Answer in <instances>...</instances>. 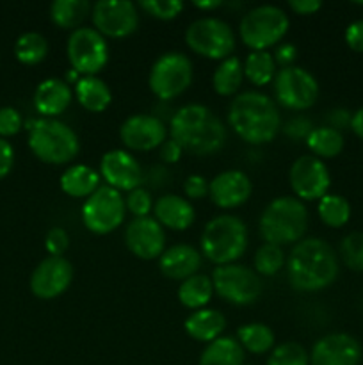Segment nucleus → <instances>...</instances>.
Segmentation results:
<instances>
[{"mask_svg": "<svg viewBox=\"0 0 363 365\" xmlns=\"http://www.w3.org/2000/svg\"><path fill=\"white\" fill-rule=\"evenodd\" d=\"M255 273L263 274V277H274L278 271L283 267L285 264V253L281 250V246L269 245V242H263L255 253Z\"/></svg>", "mask_w": 363, "mask_h": 365, "instance_id": "37", "label": "nucleus"}, {"mask_svg": "<svg viewBox=\"0 0 363 365\" xmlns=\"http://www.w3.org/2000/svg\"><path fill=\"white\" fill-rule=\"evenodd\" d=\"M125 246L141 260L159 259L166 250V232L155 217H134L125 228Z\"/></svg>", "mask_w": 363, "mask_h": 365, "instance_id": "16", "label": "nucleus"}, {"mask_svg": "<svg viewBox=\"0 0 363 365\" xmlns=\"http://www.w3.org/2000/svg\"><path fill=\"white\" fill-rule=\"evenodd\" d=\"M45 248L50 257H63L64 252L70 248V235L64 228H50L45 239Z\"/></svg>", "mask_w": 363, "mask_h": 365, "instance_id": "43", "label": "nucleus"}, {"mask_svg": "<svg viewBox=\"0 0 363 365\" xmlns=\"http://www.w3.org/2000/svg\"><path fill=\"white\" fill-rule=\"evenodd\" d=\"M228 123L242 141L265 145L280 132V109L273 98L260 91L238 93L228 109Z\"/></svg>", "mask_w": 363, "mask_h": 365, "instance_id": "3", "label": "nucleus"}, {"mask_svg": "<svg viewBox=\"0 0 363 365\" xmlns=\"http://www.w3.org/2000/svg\"><path fill=\"white\" fill-rule=\"evenodd\" d=\"M308 220V209L301 200L295 196H280L263 209L258 230L269 245H292L301 241L306 234Z\"/></svg>", "mask_w": 363, "mask_h": 365, "instance_id": "4", "label": "nucleus"}, {"mask_svg": "<svg viewBox=\"0 0 363 365\" xmlns=\"http://www.w3.org/2000/svg\"><path fill=\"white\" fill-rule=\"evenodd\" d=\"M91 4L88 0H56L50 6V18L60 29L77 31L82 21L91 13Z\"/></svg>", "mask_w": 363, "mask_h": 365, "instance_id": "30", "label": "nucleus"}, {"mask_svg": "<svg viewBox=\"0 0 363 365\" xmlns=\"http://www.w3.org/2000/svg\"><path fill=\"white\" fill-rule=\"evenodd\" d=\"M253 192L251 178L238 170H228L216 175L210 182V200L219 209L230 210L244 205Z\"/></svg>", "mask_w": 363, "mask_h": 365, "instance_id": "21", "label": "nucleus"}, {"mask_svg": "<svg viewBox=\"0 0 363 365\" xmlns=\"http://www.w3.org/2000/svg\"><path fill=\"white\" fill-rule=\"evenodd\" d=\"M340 257L349 269L363 273V232H352L342 239Z\"/></svg>", "mask_w": 363, "mask_h": 365, "instance_id": "39", "label": "nucleus"}, {"mask_svg": "<svg viewBox=\"0 0 363 365\" xmlns=\"http://www.w3.org/2000/svg\"><path fill=\"white\" fill-rule=\"evenodd\" d=\"M73 280V266L64 257H46L31 274V291L39 299H53L63 294Z\"/></svg>", "mask_w": 363, "mask_h": 365, "instance_id": "18", "label": "nucleus"}, {"mask_svg": "<svg viewBox=\"0 0 363 365\" xmlns=\"http://www.w3.org/2000/svg\"><path fill=\"white\" fill-rule=\"evenodd\" d=\"M244 77L255 86H267L276 75V61L269 52H251L244 61Z\"/></svg>", "mask_w": 363, "mask_h": 365, "instance_id": "35", "label": "nucleus"}, {"mask_svg": "<svg viewBox=\"0 0 363 365\" xmlns=\"http://www.w3.org/2000/svg\"><path fill=\"white\" fill-rule=\"evenodd\" d=\"M14 166V148L9 141L0 138V178L7 177Z\"/></svg>", "mask_w": 363, "mask_h": 365, "instance_id": "46", "label": "nucleus"}, {"mask_svg": "<svg viewBox=\"0 0 363 365\" xmlns=\"http://www.w3.org/2000/svg\"><path fill=\"white\" fill-rule=\"evenodd\" d=\"M100 187L98 171L85 164H75L60 175V189L71 198L88 200Z\"/></svg>", "mask_w": 363, "mask_h": 365, "instance_id": "26", "label": "nucleus"}, {"mask_svg": "<svg viewBox=\"0 0 363 365\" xmlns=\"http://www.w3.org/2000/svg\"><path fill=\"white\" fill-rule=\"evenodd\" d=\"M185 43L198 56L224 61L231 57L235 50V34L224 20L205 16L189 25L185 31Z\"/></svg>", "mask_w": 363, "mask_h": 365, "instance_id": "8", "label": "nucleus"}, {"mask_svg": "<svg viewBox=\"0 0 363 365\" xmlns=\"http://www.w3.org/2000/svg\"><path fill=\"white\" fill-rule=\"evenodd\" d=\"M214 296L212 278L206 274H192L191 278L182 282L178 287V299L185 309L201 310L210 303Z\"/></svg>", "mask_w": 363, "mask_h": 365, "instance_id": "29", "label": "nucleus"}, {"mask_svg": "<svg viewBox=\"0 0 363 365\" xmlns=\"http://www.w3.org/2000/svg\"><path fill=\"white\" fill-rule=\"evenodd\" d=\"M182 152H184V150H182L173 139H166V143L160 146V159L167 164H174L180 160Z\"/></svg>", "mask_w": 363, "mask_h": 365, "instance_id": "50", "label": "nucleus"}, {"mask_svg": "<svg viewBox=\"0 0 363 365\" xmlns=\"http://www.w3.org/2000/svg\"><path fill=\"white\" fill-rule=\"evenodd\" d=\"M273 82L278 106L285 109L306 110L319 98V82L301 66L281 68Z\"/></svg>", "mask_w": 363, "mask_h": 365, "instance_id": "13", "label": "nucleus"}, {"mask_svg": "<svg viewBox=\"0 0 363 365\" xmlns=\"http://www.w3.org/2000/svg\"><path fill=\"white\" fill-rule=\"evenodd\" d=\"M283 130L285 134L290 135V138L294 139L308 138V134L312 132V123H310V120H306V118H294V120H290L285 125Z\"/></svg>", "mask_w": 363, "mask_h": 365, "instance_id": "47", "label": "nucleus"}, {"mask_svg": "<svg viewBox=\"0 0 363 365\" xmlns=\"http://www.w3.org/2000/svg\"><path fill=\"white\" fill-rule=\"evenodd\" d=\"M362 346L349 334H330L313 344L310 365H358Z\"/></svg>", "mask_w": 363, "mask_h": 365, "instance_id": "20", "label": "nucleus"}, {"mask_svg": "<svg viewBox=\"0 0 363 365\" xmlns=\"http://www.w3.org/2000/svg\"><path fill=\"white\" fill-rule=\"evenodd\" d=\"M185 331L191 339L198 342H212L216 339L223 337V331L226 328V319L219 310L201 309L194 310L191 316L185 319Z\"/></svg>", "mask_w": 363, "mask_h": 365, "instance_id": "25", "label": "nucleus"}, {"mask_svg": "<svg viewBox=\"0 0 363 365\" xmlns=\"http://www.w3.org/2000/svg\"><path fill=\"white\" fill-rule=\"evenodd\" d=\"M306 146L317 159H333L344 150V135L331 127H317L306 138Z\"/></svg>", "mask_w": 363, "mask_h": 365, "instance_id": "32", "label": "nucleus"}, {"mask_svg": "<svg viewBox=\"0 0 363 365\" xmlns=\"http://www.w3.org/2000/svg\"><path fill=\"white\" fill-rule=\"evenodd\" d=\"M48 53V41L39 32H25L14 43V56L25 66L43 63Z\"/></svg>", "mask_w": 363, "mask_h": 365, "instance_id": "34", "label": "nucleus"}, {"mask_svg": "<svg viewBox=\"0 0 363 365\" xmlns=\"http://www.w3.org/2000/svg\"><path fill=\"white\" fill-rule=\"evenodd\" d=\"M192 6L196 7V9L199 11H212V9H217V7L223 6V2L221 0H203V2H192Z\"/></svg>", "mask_w": 363, "mask_h": 365, "instance_id": "53", "label": "nucleus"}, {"mask_svg": "<svg viewBox=\"0 0 363 365\" xmlns=\"http://www.w3.org/2000/svg\"><path fill=\"white\" fill-rule=\"evenodd\" d=\"M351 130L363 141V107H359L351 118Z\"/></svg>", "mask_w": 363, "mask_h": 365, "instance_id": "52", "label": "nucleus"}, {"mask_svg": "<svg viewBox=\"0 0 363 365\" xmlns=\"http://www.w3.org/2000/svg\"><path fill=\"white\" fill-rule=\"evenodd\" d=\"M91 20L103 38H127L139 27V7L128 0H102L93 6Z\"/></svg>", "mask_w": 363, "mask_h": 365, "instance_id": "14", "label": "nucleus"}, {"mask_svg": "<svg viewBox=\"0 0 363 365\" xmlns=\"http://www.w3.org/2000/svg\"><path fill=\"white\" fill-rule=\"evenodd\" d=\"M317 210H319L320 221L330 228H342L351 220V205L340 195L327 192L322 200H319Z\"/></svg>", "mask_w": 363, "mask_h": 365, "instance_id": "36", "label": "nucleus"}, {"mask_svg": "<svg viewBox=\"0 0 363 365\" xmlns=\"http://www.w3.org/2000/svg\"><path fill=\"white\" fill-rule=\"evenodd\" d=\"M169 134L184 152L198 157L217 153L228 138L223 121L199 103H189L173 114Z\"/></svg>", "mask_w": 363, "mask_h": 365, "instance_id": "2", "label": "nucleus"}, {"mask_svg": "<svg viewBox=\"0 0 363 365\" xmlns=\"http://www.w3.org/2000/svg\"><path fill=\"white\" fill-rule=\"evenodd\" d=\"M237 341L242 349H248L253 355H263L274 348V331L262 323L242 324L237 330Z\"/></svg>", "mask_w": 363, "mask_h": 365, "instance_id": "33", "label": "nucleus"}, {"mask_svg": "<svg viewBox=\"0 0 363 365\" xmlns=\"http://www.w3.org/2000/svg\"><path fill=\"white\" fill-rule=\"evenodd\" d=\"M159 267L164 277L184 282L192 274H198L201 267V253L191 245L169 246L159 257Z\"/></svg>", "mask_w": 363, "mask_h": 365, "instance_id": "22", "label": "nucleus"}, {"mask_svg": "<svg viewBox=\"0 0 363 365\" xmlns=\"http://www.w3.org/2000/svg\"><path fill=\"white\" fill-rule=\"evenodd\" d=\"M66 53L71 70L80 77H93L105 68L109 61V45L96 29L78 27L68 38Z\"/></svg>", "mask_w": 363, "mask_h": 365, "instance_id": "12", "label": "nucleus"}, {"mask_svg": "<svg viewBox=\"0 0 363 365\" xmlns=\"http://www.w3.org/2000/svg\"><path fill=\"white\" fill-rule=\"evenodd\" d=\"M23 127V118L14 107H2L0 109V138L6 139L16 135Z\"/></svg>", "mask_w": 363, "mask_h": 365, "instance_id": "42", "label": "nucleus"}, {"mask_svg": "<svg viewBox=\"0 0 363 365\" xmlns=\"http://www.w3.org/2000/svg\"><path fill=\"white\" fill-rule=\"evenodd\" d=\"M351 118H352V114H349V110L335 109V110H331L330 116H327V120H330V123H331V125H327V127L335 128V130H340V128H344L345 125H349V127H351Z\"/></svg>", "mask_w": 363, "mask_h": 365, "instance_id": "51", "label": "nucleus"}, {"mask_svg": "<svg viewBox=\"0 0 363 365\" xmlns=\"http://www.w3.org/2000/svg\"><path fill=\"white\" fill-rule=\"evenodd\" d=\"M288 16L278 6H258L242 16L238 36L251 52H267L269 46L278 45L288 31Z\"/></svg>", "mask_w": 363, "mask_h": 365, "instance_id": "7", "label": "nucleus"}, {"mask_svg": "<svg viewBox=\"0 0 363 365\" xmlns=\"http://www.w3.org/2000/svg\"><path fill=\"white\" fill-rule=\"evenodd\" d=\"M155 220L162 225V228L184 232L192 227L196 220V210L189 200L178 195H164L153 205Z\"/></svg>", "mask_w": 363, "mask_h": 365, "instance_id": "23", "label": "nucleus"}, {"mask_svg": "<svg viewBox=\"0 0 363 365\" xmlns=\"http://www.w3.org/2000/svg\"><path fill=\"white\" fill-rule=\"evenodd\" d=\"M166 123L153 114H132L120 127L121 143L135 152L160 148L166 143Z\"/></svg>", "mask_w": 363, "mask_h": 365, "instance_id": "17", "label": "nucleus"}, {"mask_svg": "<svg viewBox=\"0 0 363 365\" xmlns=\"http://www.w3.org/2000/svg\"><path fill=\"white\" fill-rule=\"evenodd\" d=\"M66 81H68V86H70V84H77V82L80 81V75H78L75 70H70L66 73Z\"/></svg>", "mask_w": 363, "mask_h": 365, "instance_id": "54", "label": "nucleus"}, {"mask_svg": "<svg viewBox=\"0 0 363 365\" xmlns=\"http://www.w3.org/2000/svg\"><path fill=\"white\" fill-rule=\"evenodd\" d=\"M184 192L189 200H203L210 192V182L199 175H191L184 182Z\"/></svg>", "mask_w": 363, "mask_h": 365, "instance_id": "44", "label": "nucleus"}, {"mask_svg": "<svg viewBox=\"0 0 363 365\" xmlns=\"http://www.w3.org/2000/svg\"><path fill=\"white\" fill-rule=\"evenodd\" d=\"M345 43L354 52H363V20H356L345 29Z\"/></svg>", "mask_w": 363, "mask_h": 365, "instance_id": "45", "label": "nucleus"}, {"mask_svg": "<svg viewBox=\"0 0 363 365\" xmlns=\"http://www.w3.org/2000/svg\"><path fill=\"white\" fill-rule=\"evenodd\" d=\"M137 7L157 20L167 21L174 20L182 13L184 2H180V0H142Z\"/></svg>", "mask_w": 363, "mask_h": 365, "instance_id": "40", "label": "nucleus"}, {"mask_svg": "<svg viewBox=\"0 0 363 365\" xmlns=\"http://www.w3.org/2000/svg\"><path fill=\"white\" fill-rule=\"evenodd\" d=\"M199 365H244V349L233 337H219L206 344Z\"/></svg>", "mask_w": 363, "mask_h": 365, "instance_id": "28", "label": "nucleus"}, {"mask_svg": "<svg viewBox=\"0 0 363 365\" xmlns=\"http://www.w3.org/2000/svg\"><path fill=\"white\" fill-rule=\"evenodd\" d=\"M203 257L216 266L235 264L248 248V227L231 214H221L205 225L201 234Z\"/></svg>", "mask_w": 363, "mask_h": 365, "instance_id": "6", "label": "nucleus"}, {"mask_svg": "<svg viewBox=\"0 0 363 365\" xmlns=\"http://www.w3.org/2000/svg\"><path fill=\"white\" fill-rule=\"evenodd\" d=\"M267 365H310V355L298 342H283L270 351Z\"/></svg>", "mask_w": 363, "mask_h": 365, "instance_id": "38", "label": "nucleus"}, {"mask_svg": "<svg viewBox=\"0 0 363 365\" xmlns=\"http://www.w3.org/2000/svg\"><path fill=\"white\" fill-rule=\"evenodd\" d=\"M298 59V48H295L292 43H283L276 48V56H274V61L276 64L280 66L288 68V66H294V61Z\"/></svg>", "mask_w": 363, "mask_h": 365, "instance_id": "48", "label": "nucleus"}, {"mask_svg": "<svg viewBox=\"0 0 363 365\" xmlns=\"http://www.w3.org/2000/svg\"><path fill=\"white\" fill-rule=\"evenodd\" d=\"M28 148L41 163L68 164L80 152V141L73 128L56 118H41L27 123Z\"/></svg>", "mask_w": 363, "mask_h": 365, "instance_id": "5", "label": "nucleus"}, {"mask_svg": "<svg viewBox=\"0 0 363 365\" xmlns=\"http://www.w3.org/2000/svg\"><path fill=\"white\" fill-rule=\"evenodd\" d=\"M338 255L330 242L319 237H306L295 242L287 260V277L299 292L327 289L338 278Z\"/></svg>", "mask_w": 363, "mask_h": 365, "instance_id": "1", "label": "nucleus"}, {"mask_svg": "<svg viewBox=\"0 0 363 365\" xmlns=\"http://www.w3.org/2000/svg\"><path fill=\"white\" fill-rule=\"evenodd\" d=\"M125 205H127L128 212L134 214L135 217H148L153 209L152 195L146 189L137 187L128 192V196L125 198Z\"/></svg>", "mask_w": 363, "mask_h": 365, "instance_id": "41", "label": "nucleus"}, {"mask_svg": "<svg viewBox=\"0 0 363 365\" xmlns=\"http://www.w3.org/2000/svg\"><path fill=\"white\" fill-rule=\"evenodd\" d=\"M125 200L120 191L100 185L82 205V223L96 235H107L125 221Z\"/></svg>", "mask_w": 363, "mask_h": 365, "instance_id": "11", "label": "nucleus"}, {"mask_svg": "<svg viewBox=\"0 0 363 365\" xmlns=\"http://www.w3.org/2000/svg\"><path fill=\"white\" fill-rule=\"evenodd\" d=\"M71 96L73 95L66 81L46 78L36 88L34 107L43 118H56L70 107Z\"/></svg>", "mask_w": 363, "mask_h": 365, "instance_id": "24", "label": "nucleus"}, {"mask_svg": "<svg viewBox=\"0 0 363 365\" xmlns=\"http://www.w3.org/2000/svg\"><path fill=\"white\" fill-rule=\"evenodd\" d=\"M192 82V63L185 53H162L149 70L148 86L157 98L173 100L180 96Z\"/></svg>", "mask_w": 363, "mask_h": 365, "instance_id": "10", "label": "nucleus"}, {"mask_svg": "<svg viewBox=\"0 0 363 365\" xmlns=\"http://www.w3.org/2000/svg\"><path fill=\"white\" fill-rule=\"evenodd\" d=\"M242 78H244V66L238 57H228L221 61L212 75L214 91L219 96H233L241 89Z\"/></svg>", "mask_w": 363, "mask_h": 365, "instance_id": "31", "label": "nucleus"}, {"mask_svg": "<svg viewBox=\"0 0 363 365\" xmlns=\"http://www.w3.org/2000/svg\"><path fill=\"white\" fill-rule=\"evenodd\" d=\"M210 278H212L214 292H217L219 298L231 305H251L262 294V282L258 274L242 264L216 266Z\"/></svg>", "mask_w": 363, "mask_h": 365, "instance_id": "9", "label": "nucleus"}, {"mask_svg": "<svg viewBox=\"0 0 363 365\" xmlns=\"http://www.w3.org/2000/svg\"><path fill=\"white\" fill-rule=\"evenodd\" d=\"M100 173L107 185L116 191H134L141 187L142 171L137 159L125 150H110L100 160Z\"/></svg>", "mask_w": 363, "mask_h": 365, "instance_id": "19", "label": "nucleus"}, {"mask_svg": "<svg viewBox=\"0 0 363 365\" xmlns=\"http://www.w3.org/2000/svg\"><path fill=\"white\" fill-rule=\"evenodd\" d=\"M288 7L299 16H308V14L317 13L322 7L319 0H288Z\"/></svg>", "mask_w": 363, "mask_h": 365, "instance_id": "49", "label": "nucleus"}, {"mask_svg": "<svg viewBox=\"0 0 363 365\" xmlns=\"http://www.w3.org/2000/svg\"><path fill=\"white\" fill-rule=\"evenodd\" d=\"M75 96L78 103L89 113H103L112 102V93L109 86L96 75L80 77V81L75 84Z\"/></svg>", "mask_w": 363, "mask_h": 365, "instance_id": "27", "label": "nucleus"}, {"mask_svg": "<svg viewBox=\"0 0 363 365\" xmlns=\"http://www.w3.org/2000/svg\"><path fill=\"white\" fill-rule=\"evenodd\" d=\"M292 191L295 192V198L313 202V200H322L327 195L331 185V177L324 160L317 159L315 155H301L294 160L288 173Z\"/></svg>", "mask_w": 363, "mask_h": 365, "instance_id": "15", "label": "nucleus"}]
</instances>
